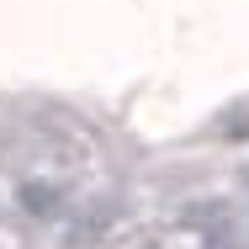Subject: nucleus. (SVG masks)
<instances>
[{"label": "nucleus", "instance_id": "nucleus-1", "mask_svg": "<svg viewBox=\"0 0 249 249\" xmlns=\"http://www.w3.org/2000/svg\"><path fill=\"white\" fill-rule=\"evenodd\" d=\"M21 207L43 217V212H53V207H58V196H53V186H21Z\"/></svg>", "mask_w": 249, "mask_h": 249}, {"label": "nucleus", "instance_id": "nucleus-2", "mask_svg": "<svg viewBox=\"0 0 249 249\" xmlns=\"http://www.w3.org/2000/svg\"><path fill=\"white\" fill-rule=\"evenodd\" d=\"M223 133H228V138H249V106H244V111H228Z\"/></svg>", "mask_w": 249, "mask_h": 249}]
</instances>
